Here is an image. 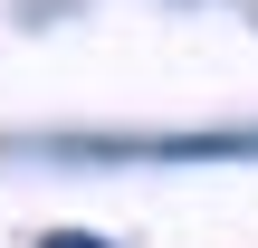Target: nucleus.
<instances>
[{
  "label": "nucleus",
  "mask_w": 258,
  "mask_h": 248,
  "mask_svg": "<svg viewBox=\"0 0 258 248\" xmlns=\"http://www.w3.org/2000/svg\"><path fill=\"white\" fill-rule=\"evenodd\" d=\"M86 162H258V134H153V143H57Z\"/></svg>",
  "instance_id": "obj_1"
},
{
  "label": "nucleus",
  "mask_w": 258,
  "mask_h": 248,
  "mask_svg": "<svg viewBox=\"0 0 258 248\" xmlns=\"http://www.w3.org/2000/svg\"><path fill=\"white\" fill-rule=\"evenodd\" d=\"M38 248H115V239H96V229H48Z\"/></svg>",
  "instance_id": "obj_2"
}]
</instances>
